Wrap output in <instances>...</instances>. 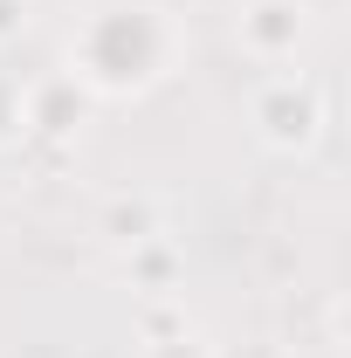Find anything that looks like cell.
<instances>
[{
	"label": "cell",
	"instance_id": "5b68a950",
	"mask_svg": "<svg viewBox=\"0 0 351 358\" xmlns=\"http://www.w3.org/2000/svg\"><path fill=\"white\" fill-rule=\"evenodd\" d=\"M14 138H28V83L0 69V152H7Z\"/></svg>",
	"mask_w": 351,
	"mask_h": 358
},
{
	"label": "cell",
	"instance_id": "7a4b0ae2",
	"mask_svg": "<svg viewBox=\"0 0 351 358\" xmlns=\"http://www.w3.org/2000/svg\"><path fill=\"white\" fill-rule=\"evenodd\" d=\"M248 124L268 152H310L324 124H331V103H324V83L303 76V69H268L255 96H248Z\"/></svg>",
	"mask_w": 351,
	"mask_h": 358
},
{
	"label": "cell",
	"instance_id": "52a82bcc",
	"mask_svg": "<svg viewBox=\"0 0 351 358\" xmlns=\"http://www.w3.org/2000/svg\"><path fill=\"white\" fill-rule=\"evenodd\" d=\"M21 21H28V0H0V48L21 35Z\"/></svg>",
	"mask_w": 351,
	"mask_h": 358
},
{
	"label": "cell",
	"instance_id": "277c9868",
	"mask_svg": "<svg viewBox=\"0 0 351 358\" xmlns=\"http://www.w3.org/2000/svg\"><path fill=\"white\" fill-rule=\"evenodd\" d=\"M89 96L69 76H48V83H28V131H48V138H69L83 124Z\"/></svg>",
	"mask_w": 351,
	"mask_h": 358
},
{
	"label": "cell",
	"instance_id": "3957f363",
	"mask_svg": "<svg viewBox=\"0 0 351 358\" xmlns=\"http://www.w3.org/2000/svg\"><path fill=\"white\" fill-rule=\"evenodd\" d=\"M310 42V0H241L234 7V48L255 69H289Z\"/></svg>",
	"mask_w": 351,
	"mask_h": 358
},
{
	"label": "cell",
	"instance_id": "6da1fadb",
	"mask_svg": "<svg viewBox=\"0 0 351 358\" xmlns=\"http://www.w3.org/2000/svg\"><path fill=\"white\" fill-rule=\"evenodd\" d=\"M186 62V21L166 0H89L62 35V76L89 103H138Z\"/></svg>",
	"mask_w": 351,
	"mask_h": 358
},
{
	"label": "cell",
	"instance_id": "8992f818",
	"mask_svg": "<svg viewBox=\"0 0 351 358\" xmlns=\"http://www.w3.org/2000/svg\"><path fill=\"white\" fill-rule=\"evenodd\" d=\"M145 358H207V345L179 331V338H166V345H152V352H145Z\"/></svg>",
	"mask_w": 351,
	"mask_h": 358
}]
</instances>
